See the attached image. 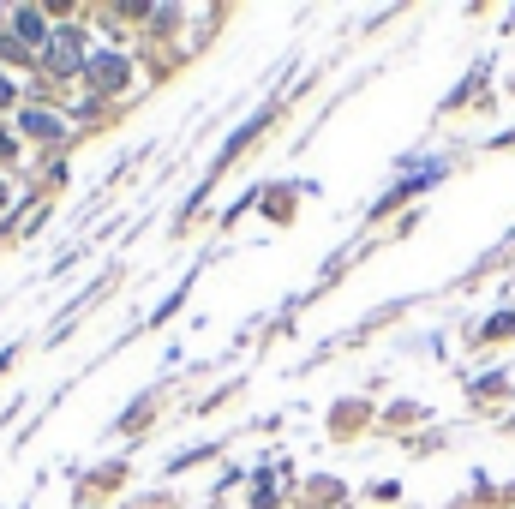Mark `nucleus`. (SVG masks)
<instances>
[{
  "label": "nucleus",
  "mask_w": 515,
  "mask_h": 509,
  "mask_svg": "<svg viewBox=\"0 0 515 509\" xmlns=\"http://www.w3.org/2000/svg\"><path fill=\"white\" fill-rule=\"evenodd\" d=\"M42 66H48L54 78L84 72V30H78V24H60V30L48 36V48H42Z\"/></svg>",
  "instance_id": "nucleus-1"
},
{
  "label": "nucleus",
  "mask_w": 515,
  "mask_h": 509,
  "mask_svg": "<svg viewBox=\"0 0 515 509\" xmlns=\"http://www.w3.org/2000/svg\"><path fill=\"white\" fill-rule=\"evenodd\" d=\"M6 102H12V84H6V78H0V108H6Z\"/></svg>",
  "instance_id": "nucleus-5"
},
{
  "label": "nucleus",
  "mask_w": 515,
  "mask_h": 509,
  "mask_svg": "<svg viewBox=\"0 0 515 509\" xmlns=\"http://www.w3.org/2000/svg\"><path fill=\"white\" fill-rule=\"evenodd\" d=\"M12 24H18V42H36V48H48V36H54V30L42 24V12H36V6H18V12H12Z\"/></svg>",
  "instance_id": "nucleus-4"
},
{
  "label": "nucleus",
  "mask_w": 515,
  "mask_h": 509,
  "mask_svg": "<svg viewBox=\"0 0 515 509\" xmlns=\"http://www.w3.org/2000/svg\"><path fill=\"white\" fill-rule=\"evenodd\" d=\"M18 126H24L30 138H42V144H54V138H66V126H60V114H48V108H24V114H18Z\"/></svg>",
  "instance_id": "nucleus-3"
},
{
  "label": "nucleus",
  "mask_w": 515,
  "mask_h": 509,
  "mask_svg": "<svg viewBox=\"0 0 515 509\" xmlns=\"http://www.w3.org/2000/svg\"><path fill=\"white\" fill-rule=\"evenodd\" d=\"M84 72L96 78V90H120V84H126V60H120V54H90Z\"/></svg>",
  "instance_id": "nucleus-2"
},
{
  "label": "nucleus",
  "mask_w": 515,
  "mask_h": 509,
  "mask_svg": "<svg viewBox=\"0 0 515 509\" xmlns=\"http://www.w3.org/2000/svg\"><path fill=\"white\" fill-rule=\"evenodd\" d=\"M6 150H12V138H6V132H0V156H6Z\"/></svg>",
  "instance_id": "nucleus-6"
}]
</instances>
